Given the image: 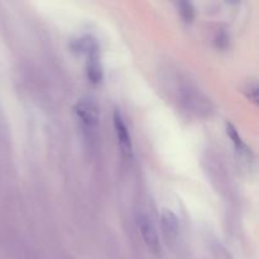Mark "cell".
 <instances>
[{"instance_id":"5b68a950","label":"cell","mask_w":259,"mask_h":259,"mask_svg":"<svg viewBox=\"0 0 259 259\" xmlns=\"http://www.w3.org/2000/svg\"><path fill=\"white\" fill-rule=\"evenodd\" d=\"M161 225L167 238H169V239H175V238H177V235H179V232H180V222L172 210L162 209Z\"/></svg>"},{"instance_id":"277c9868","label":"cell","mask_w":259,"mask_h":259,"mask_svg":"<svg viewBox=\"0 0 259 259\" xmlns=\"http://www.w3.org/2000/svg\"><path fill=\"white\" fill-rule=\"evenodd\" d=\"M88 56V62H86V76H88L89 81L94 85H98L103 81L104 71L103 66L100 62V52H99V47L94 48L90 52L86 53Z\"/></svg>"},{"instance_id":"52a82bcc","label":"cell","mask_w":259,"mask_h":259,"mask_svg":"<svg viewBox=\"0 0 259 259\" xmlns=\"http://www.w3.org/2000/svg\"><path fill=\"white\" fill-rule=\"evenodd\" d=\"M180 8V14H181V18L184 19L185 23H192L195 19V8L194 5L190 2H181L179 4Z\"/></svg>"},{"instance_id":"ba28073f","label":"cell","mask_w":259,"mask_h":259,"mask_svg":"<svg viewBox=\"0 0 259 259\" xmlns=\"http://www.w3.org/2000/svg\"><path fill=\"white\" fill-rule=\"evenodd\" d=\"M244 93L247 98L254 104L258 103V83L257 81H249L244 89Z\"/></svg>"},{"instance_id":"8992f818","label":"cell","mask_w":259,"mask_h":259,"mask_svg":"<svg viewBox=\"0 0 259 259\" xmlns=\"http://www.w3.org/2000/svg\"><path fill=\"white\" fill-rule=\"evenodd\" d=\"M227 134H228V137L232 139V142L234 143V146H235V149H237L238 152H240V153L248 154L247 146H245V143L243 142V139H242V137H240L239 132L237 131V128H235V126L233 125L232 123H227Z\"/></svg>"},{"instance_id":"3957f363","label":"cell","mask_w":259,"mask_h":259,"mask_svg":"<svg viewBox=\"0 0 259 259\" xmlns=\"http://www.w3.org/2000/svg\"><path fill=\"white\" fill-rule=\"evenodd\" d=\"M137 228H138L142 239H143L147 248L153 254H161V242H159L158 233H157V229L153 223H152L151 218L147 217L146 214H139L137 217Z\"/></svg>"},{"instance_id":"6da1fadb","label":"cell","mask_w":259,"mask_h":259,"mask_svg":"<svg viewBox=\"0 0 259 259\" xmlns=\"http://www.w3.org/2000/svg\"><path fill=\"white\" fill-rule=\"evenodd\" d=\"M73 114L86 133L96 129L100 121V110L96 103L91 99H81L73 106Z\"/></svg>"},{"instance_id":"7a4b0ae2","label":"cell","mask_w":259,"mask_h":259,"mask_svg":"<svg viewBox=\"0 0 259 259\" xmlns=\"http://www.w3.org/2000/svg\"><path fill=\"white\" fill-rule=\"evenodd\" d=\"M113 124L121 157H123L124 161L131 162L133 158V143H132V137L128 126H126L123 115L119 110L114 111Z\"/></svg>"}]
</instances>
